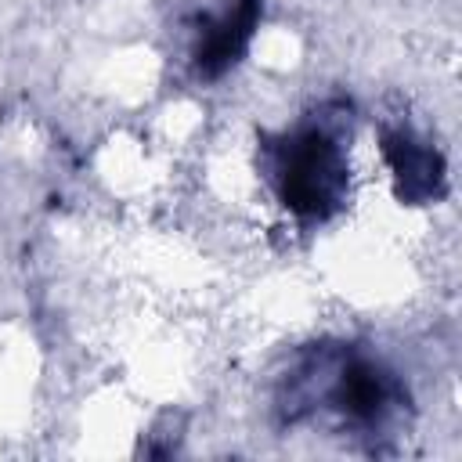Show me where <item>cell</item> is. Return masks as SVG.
Returning a JSON list of instances; mask_svg holds the SVG:
<instances>
[{
	"instance_id": "1",
	"label": "cell",
	"mask_w": 462,
	"mask_h": 462,
	"mask_svg": "<svg viewBox=\"0 0 462 462\" xmlns=\"http://www.w3.org/2000/svg\"><path fill=\"white\" fill-rule=\"evenodd\" d=\"M278 173H282V199L300 217H325L328 209H336L346 184L343 155L332 144V137L321 130L296 134L282 152Z\"/></svg>"
},
{
	"instance_id": "2",
	"label": "cell",
	"mask_w": 462,
	"mask_h": 462,
	"mask_svg": "<svg viewBox=\"0 0 462 462\" xmlns=\"http://www.w3.org/2000/svg\"><path fill=\"white\" fill-rule=\"evenodd\" d=\"M386 152H390V162H393L397 180H401V188H404L408 199H426V195H433V188H437V180H440V162H437L433 152L419 148V144L408 141V137H393Z\"/></svg>"
}]
</instances>
